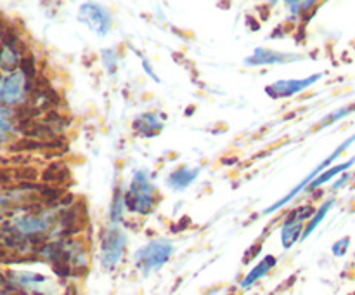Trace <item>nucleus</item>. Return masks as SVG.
I'll list each match as a JSON object with an SVG mask.
<instances>
[{"instance_id": "obj_1", "label": "nucleus", "mask_w": 355, "mask_h": 295, "mask_svg": "<svg viewBox=\"0 0 355 295\" xmlns=\"http://www.w3.org/2000/svg\"><path fill=\"white\" fill-rule=\"evenodd\" d=\"M125 205L130 212L148 215L155 210V186L144 170H137L130 183V189L125 193Z\"/></svg>"}, {"instance_id": "obj_2", "label": "nucleus", "mask_w": 355, "mask_h": 295, "mask_svg": "<svg viewBox=\"0 0 355 295\" xmlns=\"http://www.w3.org/2000/svg\"><path fill=\"white\" fill-rule=\"evenodd\" d=\"M172 253L173 245L170 239L156 238L134 253V264L142 274L148 276L153 271H158L163 264L168 262Z\"/></svg>"}, {"instance_id": "obj_3", "label": "nucleus", "mask_w": 355, "mask_h": 295, "mask_svg": "<svg viewBox=\"0 0 355 295\" xmlns=\"http://www.w3.org/2000/svg\"><path fill=\"white\" fill-rule=\"evenodd\" d=\"M33 82L28 80L21 71H14L3 76L2 85H0L2 106L14 108L28 101V97H31V94H33Z\"/></svg>"}, {"instance_id": "obj_4", "label": "nucleus", "mask_w": 355, "mask_h": 295, "mask_svg": "<svg viewBox=\"0 0 355 295\" xmlns=\"http://www.w3.org/2000/svg\"><path fill=\"white\" fill-rule=\"evenodd\" d=\"M354 142H355V134H352V135H350V137L349 139H347V141H343L342 142V144H340L338 146V148H336L335 149V151H333L331 153V155H329L328 156V158H326V160H322V162L321 163H319V165L318 167H315V169L314 170H312V172L311 174H309V176H305V179L304 180H302V183L300 184H297V186H295L293 187V189H291L290 191V193H288L286 194V196H283V198H281V200L279 201H276V203H274V205H270V207L269 208H266V210H263V214H272V212H276V210H279V208L281 207H284V205H286V203H290V201L291 200H293V198L295 196H297V194H300L302 193V191H305V189H307V186H309V184H311L312 183V180H315V179H318V177L319 176H321V174L322 172H324V169H326V167H329V165H331V163L333 162H335V160L336 158H338V156L340 155H342V153L343 151H345V149L347 148H349V146L350 144H354Z\"/></svg>"}, {"instance_id": "obj_5", "label": "nucleus", "mask_w": 355, "mask_h": 295, "mask_svg": "<svg viewBox=\"0 0 355 295\" xmlns=\"http://www.w3.org/2000/svg\"><path fill=\"white\" fill-rule=\"evenodd\" d=\"M125 243H127V236L121 229L116 226H111L104 231L103 239H101V266L106 271H113L114 267L120 264L121 257H123Z\"/></svg>"}, {"instance_id": "obj_6", "label": "nucleus", "mask_w": 355, "mask_h": 295, "mask_svg": "<svg viewBox=\"0 0 355 295\" xmlns=\"http://www.w3.org/2000/svg\"><path fill=\"white\" fill-rule=\"evenodd\" d=\"M78 19L83 21V23H85L94 33L99 35V37H106L111 31V26H113V19H111L110 10H107L106 7L94 2H87L80 6Z\"/></svg>"}, {"instance_id": "obj_7", "label": "nucleus", "mask_w": 355, "mask_h": 295, "mask_svg": "<svg viewBox=\"0 0 355 295\" xmlns=\"http://www.w3.org/2000/svg\"><path fill=\"white\" fill-rule=\"evenodd\" d=\"M52 221H54V214L52 212H44V214H24L19 217H14L9 222L12 226L14 231H17L19 235L31 238V236H44L45 233L51 228Z\"/></svg>"}, {"instance_id": "obj_8", "label": "nucleus", "mask_w": 355, "mask_h": 295, "mask_svg": "<svg viewBox=\"0 0 355 295\" xmlns=\"http://www.w3.org/2000/svg\"><path fill=\"white\" fill-rule=\"evenodd\" d=\"M324 73H315V75L309 76V78H286V80H277V82L270 83L266 87V92L269 94L272 99H284V97H291L295 94L302 92L304 89H309L311 85H314L319 78H322Z\"/></svg>"}, {"instance_id": "obj_9", "label": "nucleus", "mask_w": 355, "mask_h": 295, "mask_svg": "<svg viewBox=\"0 0 355 295\" xmlns=\"http://www.w3.org/2000/svg\"><path fill=\"white\" fill-rule=\"evenodd\" d=\"M304 59L302 54H291V52H277L270 49H255L250 58H245L246 66H266V65H286L288 61H300Z\"/></svg>"}, {"instance_id": "obj_10", "label": "nucleus", "mask_w": 355, "mask_h": 295, "mask_svg": "<svg viewBox=\"0 0 355 295\" xmlns=\"http://www.w3.org/2000/svg\"><path fill=\"white\" fill-rule=\"evenodd\" d=\"M277 264V259L274 255H266L262 260H260L259 264H257L255 267H253L252 271H250L248 274H246L245 278L241 280V283H239V287L243 288V290H246V288L253 287V285L257 283L259 280H262L263 276H266L267 273H269L270 269H272L274 266Z\"/></svg>"}, {"instance_id": "obj_11", "label": "nucleus", "mask_w": 355, "mask_h": 295, "mask_svg": "<svg viewBox=\"0 0 355 295\" xmlns=\"http://www.w3.org/2000/svg\"><path fill=\"white\" fill-rule=\"evenodd\" d=\"M198 174H200V167H196V169H189V167H182V169H177L175 172H172L168 176V179H166V184H168L172 189H186L187 186H191V184L196 180Z\"/></svg>"}, {"instance_id": "obj_12", "label": "nucleus", "mask_w": 355, "mask_h": 295, "mask_svg": "<svg viewBox=\"0 0 355 295\" xmlns=\"http://www.w3.org/2000/svg\"><path fill=\"white\" fill-rule=\"evenodd\" d=\"M134 128L141 135L151 137V135H156L163 130V121L159 120L156 113H144L134 121Z\"/></svg>"}, {"instance_id": "obj_13", "label": "nucleus", "mask_w": 355, "mask_h": 295, "mask_svg": "<svg viewBox=\"0 0 355 295\" xmlns=\"http://www.w3.org/2000/svg\"><path fill=\"white\" fill-rule=\"evenodd\" d=\"M354 165H355V156H352V158H350L349 162H343V163H340V165H335V167H331V169L324 170V172H322L321 176L318 177V179L312 180V183L309 184L307 189H305V191H307V193H311V191L318 189L319 186H322V184H326V183H328V180H331L333 177H336V176H338V174L347 172V170H349L350 167H354Z\"/></svg>"}, {"instance_id": "obj_14", "label": "nucleus", "mask_w": 355, "mask_h": 295, "mask_svg": "<svg viewBox=\"0 0 355 295\" xmlns=\"http://www.w3.org/2000/svg\"><path fill=\"white\" fill-rule=\"evenodd\" d=\"M333 205H335V198H329V200H326L324 203H322L321 207L318 208V212H315V214H314V217H312L311 221L307 222V226H305L304 235H302V239L309 238V236H311L312 233L315 231V228H318V226L321 224L322 221H324V217H326V215H328V212L331 210Z\"/></svg>"}, {"instance_id": "obj_15", "label": "nucleus", "mask_w": 355, "mask_h": 295, "mask_svg": "<svg viewBox=\"0 0 355 295\" xmlns=\"http://www.w3.org/2000/svg\"><path fill=\"white\" fill-rule=\"evenodd\" d=\"M21 52L23 51L17 47H3L0 62H2V69L6 71V75L14 73L16 71L17 66H21V61H23V58H21Z\"/></svg>"}, {"instance_id": "obj_16", "label": "nucleus", "mask_w": 355, "mask_h": 295, "mask_svg": "<svg viewBox=\"0 0 355 295\" xmlns=\"http://www.w3.org/2000/svg\"><path fill=\"white\" fill-rule=\"evenodd\" d=\"M304 224H283L281 229V243L284 248H291L304 235Z\"/></svg>"}, {"instance_id": "obj_17", "label": "nucleus", "mask_w": 355, "mask_h": 295, "mask_svg": "<svg viewBox=\"0 0 355 295\" xmlns=\"http://www.w3.org/2000/svg\"><path fill=\"white\" fill-rule=\"evenodd\" d=\"M125 207H127V205H125V193H121L120 187H116V191H114L113 201H111V207H110L111 224L116 226L118 222H121V219H123Z\"/></svg>"}, {"instance_id": "obj_18", "label": "nucleus", "mask_w": 355, "mask_h": 295, "mask_svg": "<svg viewBox=\"0 0 355 295\" xmlns=\"http://www.w3.org/2000/svg\"><path fill=\"white\" fill-rule=\"evenodd\" d=\"M318 210H314V207H311V205H302V207L295 208L293 212H290L288 214V217L284 219V224H304V221H311L312 217H314V214Z\"/></svg>"}, {"instance_id": "obj_19", "label": "nucleus", "mask_w": 355, "mask_h": 295, "mask_svg": "<svg viewBox=\"0 0 355 295\" xmlns=\"http://www.w3.org/2000/svg\"><path fill=\"white\" fill-rule=\"evenodd\" d=\"M101 58H103L104 66H106L107 75H114L118 68V56L114 49H103L101 51Z\"/></svg>"}, {"instance_id": "obj_20", "label": "nucleus", "mask_w": 355, "mask_h": 295, "mask_svg": "<svg viewBox=\"0 0 355 295\" xmlns=\"http://www.w3.org/2000/svg\"><path fill=\"white\" fill-rule=\"evenodd\" d=\"M354 111H355V104H350V106H345V108H340V110H336V111H333V113H329L328 117L324 118V121H322V124L319 125V128L328 127V125L335 124V121H338V120H342L343 117H349V115L354 113Z\"/></svg>"}, {"instance_id": "obj_21", "label": "nucleus", "mask_w": 355, "mask_h": 295, "mask_svg": "<svg viewBox=\"0 0 355 295\" xmlns=\"http://www.w3.org/2000/svg\"><path fill=\"white\" fill-rule=\"evenodd\" d=\"M19 68H21V73H23L28 80H31V82L37 80V65H35L33 56H24Z\"/></svg>"}, {"instance_id": "obj_22", "label": "nucleus", "mask_w": 355, "mask_h": 295, "mask_svg": "<svg viewBox=\"0 0 355 295\" xmlns=\"http://www.w3.org/2000/svg\"><path fill=\"white\" fill-rule=\"evenodd\" d=\"M286 7H290V12L295 17L300 12L309 10V7H315V2H286Z\"/></svg>"}, {"instance_id": "obj_23", "label": "nucleus", "mask_w": 355, "mask_h": 295, "mask_svg": "<svg viewBox=\"0 0 355 295\" xmlns=\"http://www.w3.org/2000/svg\"><path fill=\"white\" fill-rule=\"evenodd\" d=\"M349 245H350V238H349V236H345V238L338 239V242H336L335 245H333V248H331L333 255H335V257H343L347 253V250H349Z\"/></svg>"}, {"instance_id": "obj_24", "label": "nucleus", "mask_w": 355, "mask_h": 295, "mask_svg": "<svg viewBox=\"0 0 355 295\" xmlns=\"http://www.w3.org/2000/svg\"><path fill=\"white\" fill-rule=\"evenodd\" d=\"M349 179H350V174H349V172H345V174H343L342 177H340L338 180H336L335 184H333V189H338V187H342L343 184H345L347 180H349Z\"/></svg>"}, {"instance_id": "obj_25", "label": "nucleus", "mask_w": 355, "mask_h": 295, "mask_svg": "<svg viewBox=\"0 0 355 295\" xmlns=\"http://www.w3.org/2000/svg\"><path fill=\"white\" fill-rule=\"evenodd\" d=\"M142 66H144V69H146V71H148V75H149V76H153V78H155L156 82H159V78H158V76H156V73L153 71L151 66H149V62L146 61V59H142Z\"/></svg>"}, {"instance_id": "obj_26", "label": "nucleus", "mask_w": 355, "mask_h": 295, "mask_svg": "<svg viewBox=\"0 0 355 295\" xmlns=\"http://www.w3.org/2000/svg\"><path fill=\"white\" fill-rule=\"evenodd\" d=\"M2 295H14V294H10V292H7V290H3V292H2Z\"/></svg>"}]
</instances>
